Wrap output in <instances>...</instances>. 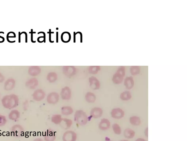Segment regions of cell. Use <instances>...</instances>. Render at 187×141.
Listing matches in <instances>:
<instances>
[{
	"instance_id": "6da1fadb",
	"label": "cell",
	"mask_w": 187,
	"mask_h": 141,
	"mask_svg": "<svg viewBox=\"0 0 187 141\" xmlns=\"http://www.w3.org/2000/svg\"><path fill=\"white\" fill-rule=\"evenodd\" d=\"M1 102L2 106L6 109H13L18 106V96L14 94L7 95L3 97Z\"/></svg>"
},
{
	"instance_id": "7a4b0ae2",
	"label": "cell",
	"mask_w": 187,
	"mask_h": 141,
	"mask_svg": "<svg viewBox=\"0 0 187 141\" xmlns=\"http://www.w3.org/2000/svg\"><path fill=\"white\" fill-rule=\"evenodd\" d=\"M74 120L79 125L83 126L87 124L88 117L85 112L82 110L76 111L74 115Z\"/></svg>"
},
{
	"instance_id": "3957f363",
	"label": "cell",
	"mask_w": 187,
	"mask_h": 141,
	"mask_svg": "<svg viewBox=\"0 0 187 141\" xmlns=\"http://www.w3.org/2000/svg\"><path fill=\"white\" fill-rule=\"evenodd\" d=\"M125 74V67L120 66L113 77V82L115 84H121L123 82Z\"/></svg>"
},
{
	"instance_id": "277c9868",
	"label": "cell",
	"mask_w": 187,
	"mask_h": 141,
	"mask_svg": "<svg viewBox=\"0 0 187 141\" xmlns=\"http://www.w3.org/2000/svg\"><path fill=\"white\" fill-rule=\"evenodd\" d=\"M46 96V93L43 90L38 89L35 90L32 94V97L35 101L39 102L43 100Z\"/></svg>"
},
{
	"instance_id": "5b68a950",
	"label": "cell",
	"mask_w": 187,
	"mask_h": 141,
	"mask_svg": "<svg viewBox=\"0 0 187 141\" xmlns=\"http://www.w3.org/2000/svg\"><path fill=\"white\" fill-rule=\"evenodd\" d=\"M77 135L75 132L69 130L65 132L62 136L63 141H76Z\"/></svg>"
},
{
	"instance_id": "8992f818",
	"label": "cell",
	"mask_w": 187,
	"mask_h": 141,
	"mask_svg": "<svg viewBox=\"0 0 187 141\" xmlns=\"http://www.w3.org/2000/svg\"><path fill=\"white\" fill-rule=\"evenodd\" d=\"M60 95L56 92H53L47 95V103L50 104H56L59 101Z\"/></svg>"
},
{
	"instance_id": "52a82bcc",
	"label": "cell",
	"mask_w": 187,
	"mask_h": 141,
	"mask_svg": "<svg viewBox=\"0 0 187 141\" xmlns=\"http://www.w3.org/2000/svg\"><path fill=\"white\" fill-rule=\"evenodd\" d=\"M60 97L64 100H69L72 97V92L70 87H65L62 88L60 93Z\"/></svg>"
},
{
	"instance_id": "ba28073f",
	"label": "cell",
	"mask_w": 187,
	"mask_h": 141,
	"mask_svg": "<svg viewBox=\"0 0 187 141\" xmlns=\"http://www.w3.org/2000/svg\"><path fill=\"white\" fill-rule=\"evenodd\" d=\"M11 131L13 136L20 137L23 136L24 132V130L23 127L20 125H15L12 127Z\"/></svg>"
},
{
	"instance_id": "9c48e42d",
	"label": "cell",
	"mask_w": 187,
	"mask_h": 141,
	"mask_svg": "<svg viewBox=\"0 0 187 141\" xmlns=\"http://www.w3.org/2000/svg\"><path fill=\"white\" fill-rule=\"evenodd\" d=\"M56 138V133L52 129H48L44 133V138L45 141H55Z\"/></svg>"
},
{
	"instance_id": "30bf717a",
	"label": "cell",
	"mask_w": 187,
	"mask_h": 141,
	"mask_svg": "<svg viewBox=\"0 0 187 141\" xmlns=\"http://www.w3.org/2000/svg\"><path fill=\"white\" fill-rule=\"evenodd\" d=\"M89 81L90 87L92 89L98 90L100 89L101 87L100 82L96 77L93 76L89 78Z\"/></svg>"
},
{
	"instance_id": "8fae6325",
	"label": "cell",
	"mask_w": 187,
	"mask_h": 141,
	"mask_svg": "<svg viewBox=\"0 0 187 141\" xmlns=\"http://www.w3.org/2000/svg\"><path fill=\"white\" fill-rule=\"evenodd\" d=\"M103 111L101 108L95 107L91 109L90 111V115L91 117L94 119L101 118L103 115Z\"/></svg>"
},
{
	"instance_id": "7c38bea8",
	"label": "cell",
	"mask_w": 187,
	"mask_h": 141,
	"mask_svg": "<svg viewBox=\"0 0 187 141\" xmlns=\"http://www.w3.org/2000/svg\"><path fill=\"white\" fill-rule=\"evenodd\" d=\"M124 115V111L120 108H114L111 112V116L116 119H120L123 118Z\"/></svg>"
},
{
	"instance_id": "4fadbf2b",
	"label": "cell",
	"mask_w": 187,
	"mask_h": 141,
	"mask_svg": "<svg viewBox=\"0 0 187 141\" xmlns=\"http://www.w3.org/2000/svg\"><path fill=\"white\" fill-rule=\"evenodd\" d=\"M63 71L64 74L68 77L73 76L75 75L76 72V69L73 66L64 67Z\"/></svg>"
},
{
	"instance_id": "5bb4252c",
	"label": "cell",
	"mask_w": 187,
	"mask_h": 141,
	"mask_svg": "<svg viewBox=\"0 0 187 141\" xmlns=\"http://www.w3.org/2000/svg\"><path fill=\"white\" fill-rule=\"evenodd\" d=\"M110 127V122L106 118L102 119L98 125V127L99 130H103V131L108 130Z\"/></svg>"
},
{
	"instance_id": "9a60e30c",
	"label": "cell",
	"mask_w": 187,
	"mask_h": 141,
	"mask_svg": "<svg viewBox=\"0 0 187 141\" xmlns=\"http://www.w3.org/2000/svg\"><path fill=\"white\" fill-rule=\"evenodd\" d=\"M38 85V80L35 78L30 79L26 82L25 85L27 88L33 90L37 88Z\"/></svg>"
},
{
	"instance_id": "2e32d148",
	"label": "cell",
	"mask_w": 187,
	"mask_h": 141,
	"mask_svg": "<svg viewBox=\"0 0 187 141\" xmlns=\"http://www.w3.org/2000/svg\"><path fill=\"white\" fill-rule=\"evenodd\" d=\"M16 86V82L13 79H10L5 82L4 89L6 91H11L14 89Z\"/></svg>"
},
{
	"instance_id": "e0dca14e",
	"label": "cell",
	"mask_w": 187,
	"mask_h": 141,
	"mask_svg": "<svg viewBox=\"0 0 187 141\" xmlns=\"http://www.w3.org/2000/svg\"><path fill=\"white\" fill-rule=\"evenodd\" d=\"M20 112L18 110H13L8 114V118L12 121H16L20 117Z\"/></svg>"
},
{
	"instance_id": "ac0fdd59",
	"label": "cell",
	"mask_w": 187,
	"mask_h": 141,
	"mask_svg": "<svg viewBox=\"0 0 187 141\" xmlns=\"http://www.w3.org/2000/svg\"><path fill=\"white\" fill-rule=\"evenodd\" d=\"M85 99L87 103H93L96 101V97L94 93L91 92H87L85 94Z\"/></svg>"
},
{
	"instance_id": "d6986e66",
	"label": "cell",
	"mask_w": 187,
	"mask_h": 141,
	"mask_svg": "<svg viewBox=\"0 0 187 141\" xmlns=\"http://www.w3.org/2000/svg\"><path fill=\"white\" fill-rule=\"evenodd\" d=\"M74 112L72 107L69 106L62 107L61 109V112L62 115L64 116H69L71 115Z\"/></svg>"
},
{
	"instance_id": "ffe728a7",
	"label": "cell",
	"mask_w": 187,
	"mask_h": 141,
	"mask_svg": "<svg viewBox=\"0 0 187 141\" xmlns=\"http://www.w3.org/2000/svg\"><path fill=\"white\" fill-rule=\"evenodd\" d=\"M134 81L132 77H127L124 81V85L126 88L131 89L134 85Z\"/></svg>"
},
{
	"instance_id": "44dd1931",
	"label": "cell",
	"mask_w": 187,
	"mask_h": 141,
	"mask_svg": "<svg viewBox=\"0 0 187 141\" xmlns=\"http://www.w3.org/2000/svg\"><path fill=\"white\" fill-rule=\"evenodd\" d=\"M63 118L60 114H56L52 116L51 121L53 124L58 125L61 124Z\"/></svg>"
},
{
	"instance_id": "7402d4cb",
	"label": "cell",
	"mask_w": 187,
	"mask_h": 141,
	"mask_svg": "<svg viewBox=\"0 0 187 141\" xmlns=\"http://www.w3.org/2000/svg\"><path fill=\"white\" fill-rule=\"evenodd\" d=\"M41 69L38 66L32 67L29 69V74L32 76H36L40 73Z\"/></svg>"
},
{
	"instance_id": "603a6c76",
	"label": "cell",
	"mask_w": 187,
	"mask_h": 141,
	"mask_svg": "<svg viewBox=\"0 0 187 141\" xmlns=\"http://www.w3.org/2000/svg\"><path fill=\"white\" fill-rule=\"evenodd\" d=\"M135 132L134 130L130 128L126 129L124 132L125 137L127 139H132L134 137Z\"/></svg>"
},
{
	"instance_id": "cb8c5ba5",
	"label": "cell",
	"mask_w": 187,
	"mask_h": 141,
	"mask_svg": "<svg viewBox=\"0 0 187 141\" xmlns=\"http://www.w3.org/2000/svg\"><path fill=\"white\" fill-rule=\"evenodd\" d=\"M47 78L50 83H54L57 79V74L55 72H50L47 74Z\"/></svg>"
},
{
	"instance_id": "d4e9b609",
	"label": "cell",
	"mask_w": 187,
	"mask_h": 141,
	"mask_svg": "<svg viewBox=\"0 0 187 141\" xmlns=\"http://www.w3.org/2000/svg\"><path fill=\"white\" fill-rule=\"evenodd\" d=\"M71 34L68 32H63L62 34L61 38L62 42L64 43H67L70 42L71 39Z\"/></svg>"
},
{
	"instance_id": "484cf974",
	"label": "cell",
	"mask_w": 187,
	"mask_h": 141,
	"mask_svg": "<svg viewBox=\"0 0 187 141\" xmlns=\"http://www.w3.org/2000/svg\"><path fill=\"white\" fill-rule=\"evenodd\" d=\"M62 122L64 123L63 127L65 130H67L70 128L73 124L72 120L67 118H63Z\"/></svg>"
},
{
	"instance_id": "4316f807",
	"label": "cell",
	"mask_w": 187,
	"mask_h": 141,
	"mask_svg": "<svg viewBox=\"0 0 187 141\" xmlns=\"http://www.w3.org/2000/svg\"><path fill=\"white\" fill-rule=\"evenodd\" d=\"M132 97L131 93L129 91H125L122 93L120 95V99L123 101L130 100Z\"/></svg>"
},
{
	"instance_id": "83f0119b",
	"label": "cell",
	"mask_w": 187,
	"mask_h": 141,
	"mask_svg": "<svg viewBox=\"0 0 187 141\" xmlns=\"http://www.w3.org/2000/svg\"><path fill=\"white\" fill-rule=\"evenodd\" d=\"M130 124L133 125L139 126L141 124L140 118L136 116L130 117Z\"/></svg>"
},
{
	"instance_id": "f1b7e54d",
	"label": "cell",
	"mask_w": 187,
	"mask_h": 141,
	"mask_svg": "<svg viewBox=\"0 0 187 141\" xmlns=\"http://www.w3.org/2000/svg\"><path fill=\"white\" fill-rule=\"evenodd\" d=\"M140 69L139 66H132L130 68V73L132 75H136L140 73Z\"/></svg>"
},
{
	"instance_id": "f546056e",
	"label": "cell",
	"mask_w": 187,
	"mask_h": 141,
	"mask_svg": "<svg viewBox=\"0 0 187 141\" xmlns=\"http://www.w3.org/2000/svg\"><path fill=\"white\" fill-rule=\"evenodd\" d=\"M100 70V67L93 66L90 67L89 68V71L90 74H96L98 73Z\"/></svg>"
},
{
	"instance_id": "4dcf8cb0",
	"label": "cell",
	"mask_w": 187,
	"mask_h": 141,
	"mask_svg": "<svg viewBox=\"0 0 187 141\" xmlns=\"http://www.w3.org/2000/svg\"><path fill=\"white\" fill-rule=\"evenodd\" d=\"M112 128L114 133L116 135H120L121 132V127L120 126L117 124H114L113 125Z\"/></svg>"
},
{
	"instance_id": "1f68e13d",
	"label": "cell",
	"mask_w": 187,
	"mask_h": 141,
	"mask_svg": "<svg viewBox=\"0 0 187 141\" xmlns=\"http://www.w3.org/2000/svg\"><path fill=\"white\" fill-rule=\"evenodd\" d=\"M7 122L6 117L4 115L0 114V127H4L6 124Z\"/></svg>"
},
{
	"instance_id": "d6a6232c",
	"label": "cell",
	"mask_w": 187,
	"mask_h": 141,
	"mask_svg": "<svg viewBox=\"0 0 187 141\" xmlns=\"http://www.w3.org/2000/svg\"><path fill=\"white\" fill-rule=\"evenodd\" d=\"M47 33L49 34V41L50 43L54 42V41H52L51 40V34L54 33V32H51V29H49V31L47 32Z\"/></svg>"
},
{
	"instance_id": "836d02e7",
	"label": "cell",
	"mask_w": 187,
	"mask_h": 141,
	"mask_svg": "<svg viewBox=\"0 0 187 141\" xmlns=\"http://www.w3.org/2000/svg\"><path fill=\"white\" fill-rule=\"evenodd\" d=\"M29 33L31 34V42H32L33 43H35V42H36V41H33V34H35L36 33V32H33V29H31V32H29Z\"/></svg>"
},
{
	"instance_id": "e575fe53",
	"label": "cell",
	"mask_w": 187,
	"mask_h": 141,
	"mask_svg": "<svg viewBox=\"0 0 187 141\" xmlns=\"http://www.w3.org/2000/svg\"><path fill=\"white\" fill-rule=\"evenodd\" d=\"M4 80V78L2 74L0 73V83H2Z\"/></svg>"
},
{
	"instance_id": "d590c367",
	"label": "cell",
	"mask_w": 187,
	"mask_h": 141,
	"mask_svg": "<svg viewBox=\"0 0 187 141\" xmlns=\"http://www.w3.org/2000/svg\"><path fill=\"white\" fill-rule=\"evenodd\" d=\"M25 34V42L27 43L28 42V35L26 33V32H23L21 33V35L22 34Z\"/></svg>"
},
{
	"instance_id": "8d00e7d4",
	"label": "cell",
	"mask_w": 187,
	"mask_h": 141,
	"mask_svg": "<svg viewBox=\"0 0 187 141\" xmlns=\"http://www.w3.org/2000/svg\"><path fill=\"white\" fill-rule=\"evenodd\" d=\"M33 141H44V140L40 138H38L34 139Z\"/></svg>"
},
{
	"instance_id": "74e56055",
	"label": "cell",
	"mask_w": 187,
	"mask_h": 141,
	"mask_svg": "<svg viewBox=\"0 0 187 141\" xmlns=\"http://www.w3.org/2000/svg\"><path fill=\"white\" fill-rule=\"evenodd\" d=\"M145 136H147V137H148V127L145 130Z\"/></svg>"
},
{
	"instance_id": "f35d334b",
	"label": "cell",
	"mask_w": 187,
	"mask_h": 141,
	"mask_svg": "<svg viewBox=\"0 0 187 141\" xmlns=\"http://www.w3.org/2000/svg\"><path fill=\"white\" fill-rule=\"evenodd\" d=\"M58 32H56V42L57 43L58 42Z\"/></svg>"
},
{
	"instance_id": "ab89813d",
	"label": "cell",
	"mask_w": 187,
	"mask_h": 141,
	"mask_svg": "<svg viewBox=\"0 0 187 141\" xmlns=\"http://www.w3.org/2000/svg\"><path fill=\"white\" fill-rule=\"evenodd\" d=\"M75 33H76L75 32H74V43L76 42V35Z\"/></svg>"
},
{
	"instance_id": "60d3db41",
	"label": "cell",
	"mask_w": 187,
	"mask_h": 141,
	"mask_svg": "<svg viewBox=\"0 0 187 141\" xmlns=\"http://www.w3.org/2000/svg\"><path fill=\"white\" fill-rule=\"evenodd\" d=\"M79 34L80 35V37H81V42H82V33L81 32H79Z\"/></svg>"
},
{
	"instance_id": "b9f144b4",
	"label": "cell",
	"mask_w": 187,
	"mask_h": 141,
	"mask_svg": "<svg viewBox=\"0 0 187 141\" xmlns=\"http://www.w3.org/2000/svg\"><path fill=\"white\" fill-rule=\"evenodd\" d=\"M135 141H146L144 139L142 138H139L137 139Z\"/></svg>"
},
{
	"instance_id": "7bdbcfd3",
	"label": "cell",
	"mask_w": 187,
	"mask_h": 141,
	"mask_svg": "<svg viewBox=\"0 0 187 141\" xmlns=\"http://www.w3.org/2000/svg\"><path fill=\"white\" fill-rule=\"evenodd\" d=\"M21 33L20 32H19V42H21Z\"/></svg>"
},
{
	"instance_id": "ee69618b",
	"label": "cell",
	"mask_w": 187,
	"mask_h": 141,
	"mask_svg": "<svg viewBox=\"0 0 187 141\" xmlns=\"http://www.w3.org/2000/svg\"><path fill=\"white\" fill-rule=\"evenodd\" d=\"M0 38H1V39H2L3 40V42H4V37H2L1 36H0Z\"/></svg>"
},
{
	"instance_id": "f6af8a7d",
	"label": "cell",
	"mask_w": 187,
	"mask_h": 141,
	"mask_svg": "<svg viewBox=\"0 0 187 141\" xmlns=\"http://www.w3.org/2000/svg\"><path fill=\"white\" fill-rule=\"evenodd\" d=\"M105 141H112L110 140V139H109V140H107Z\"/></svg>"
},
{
	"instance_id": "bcb514c9",
	"label": "cell",
	"mask_w": 187,
	"mask_h": 141,
	"mask_svg": "<svg viewBox=\"0 0 187 141\" xmlns=\"http://www.w3.org/2000/svg\"><path fill=\"white\" fill-rule=\"evenodd\" d=\"M121 141H129L127 140H121Z\"/></svg>"
},
{
	"instance_id": "7dc6e473",
	"label": "cell",
	"mask_w": 187,
	"mask_h": 141,
	"mask_svg": "<svg viewBox=\"0 0 187 141\" xmlns=\"http://www.w3.org/2000/svg\"><path fill=\"white\" fill-rule=\"evenodd\" d=\"M0 98H1V93H0Z\"/></svg>"
}]
</instances>
